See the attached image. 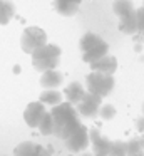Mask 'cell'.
<instances>
[{
  "label": "cell",
  "instance_id": "obj_1",
  "mask_svg": "<svg viewBox=\"0 0 144 156\" xmlns=\"http://www.w3.org/2000/svg\"><path fill=\"white\" fill-rule=\"evenodd\" d=\"M49 112L52 116V134L60 138L62 141H65L77 128L82 126L77 109L67 101L54 106Z\"/></svg>",
  "mask_w": 144,
  "mask_h": 156
},
{
  "label": "cell",
  "instance_id": "obj_2",
  "mask_svg": "<svg viewBox=\"0 0 144 156\" xmlns=\"http://www.w3.org/2000/svg\"><path fill=\"white\" fill-rule=\"evenodd\" d=\"M79 49H80V54H82V61L87 62V64L99 61L100 57L107 55V52H109L107 42L104 39H100L97 34H94V32H86L80 37Z\"/></svg>",
  "mask_w": 144,
  "mask_h": 156
},
{
  "label": "cell",
  "instance_id": "obj_3",
  "mask_svg": "<svg viewBox=\"0 0 144 156\" xmlns=\"http://www.w3.org/2000/svg\"><path fill=\"white\" fill-rule=\"evenodd\" d=\"M30 55H32V66L35 71L39 72L54 71L59 66L60 47L55 44H45L42 47H39L37 51H33Z\"/></svg>",
  "mask_w": 144,
  "mask_h": 156
},
{
  "label": "cell",
  "instance_id": "obj_4",
  "mask_svg": "<svg viewBox=\"0 0 144 156\" xmlns=\"http://www.w3.org/2000/svg\"><path fill=\"white\" fill-rule=\"evenodd\" d=\"M114 14L119 17V30L124 34H136L137 20H136V7L131 0H114L112 4Z\"/></svg>",
  "mask_w": 144,
  "mask_h": 156
},
{
  "label": "cell",
  "instance_id": "obj_5",
  "mask_svg": "<svg viewBox=\"0 0 144 156\" xmlns=\"http://www.w3.org/2000/svg\"><path fill=\"white\" fill-rule=\"evenodd\" d=\"M114 86H116V79L114 76L100 74V72H92L86 76V91L90 94H96L99 98H106L112 92Z\"/></svg>",
  "mask_w": 144,
  "mask_h": 156
},
{
  "label": "cell",
  "instance_id": "obj_6",
  "mask_svg": "<svg viewBox=\"0 0 144 156\" xmlns=\"http://www.w3.org/2000/svg\"><path fill=\"white\" fill-rule=\"evenodd\" d=\"M47 44V34L39 27H27L20 37V47L25 54H32L39 47Z\"/></svg>",
  "mask_w": 144,
  "mask_h": 156
},
{
  "label": "cell",
  "instance_id": "obj_7",
  "mask_svg": "<svg viewBox=\"0 0 144 156\" xmlns=\"http://www.w3.org/2000/svg\"><path fill=\"white\" fill-rule=\"evenodd\" d=\"M64 144H65V148L69 149V151H72V153H82L84 149L90 144L89 128H86L84 124L80 126V128H77L76 131L64 141Z\"/></svg>",
  "mask_w": 144,
  "mask_h": 156
},
{
  "label": "cell",
  "instance_id": "obj_8",
  "mask_svg": "<svg viewBox=\"0 0 144 156\" xmlns=\"http://www.w3.org/2000/svg\"><path fill=\"white\" fill-rule=\"evenodd\" d=\"M100 106H102V98L87 92L82 98V101L76 106V109H77V112H79V116L90 119V118H96V116L99 114Z\"/></svg>",
  "mask_w": 144,
  "mask_h": 156
},
{
  "label": "cell",
  "instance_id": "obj_9",
  "mask_svg": "<svg viewBox=\"0 0 144 156\" xmlns=\"http://www.w3.org/2000/svg\"><path fill=\"white\" fill-rule=\"evenodd\" d=\"M89 141L92 143V153L94 156H109L111 149V139L104 136L97 128L89 129Z\"/></svg>",
  "mask_w": 144,
  "mask_h": 156
},
{
  "label": "cell",
  "instance_id": "obj_10",
  "mask_svg": "<svg viewBox=\"0 0 144 156\" xmlns=\"http://www.w3.org/2000/svg\"><path fill=\"white\" fill-rule=\"evenodd\" d=\"M45 104H42L40 101H33L23 111V121L27 122V126L30 128H39L42 118L45 116Z\"/></svg>",
  "mask_w": 144,
  "mask_h": 156
},
{
  "label": "cell",
  "instance_id": "obj_11",
  "mask_svg": "<svg viewBox=\"0 0 144 156\" xmlns=\"http://www.w3.org/2000/svg\"><path fill=\"white\" fill-rule=\"evenodd\" d=\"M13 156H52L49 149L33 141H23L13 148Z\"/></svg>",
  "mask_w": 144,
  "mask_h": 156
},
{
  "label": "cell",
  "instance_id": "obj_12",
  "mask_svg": "<svg viewBox=\"0 0 144 156\" xmlns=\"http://www.w3.org/2000/svg\"><path fill=\"white\" fill-rule=\"evenodd\" d=\"M90 66V71L92 72H100V74H107V76H112L114 72H116L117 69V61L114 55H104V57H100L99 61L92 62Z\"/></svg>",
  "mask_w": 144,
  "mask_h": 156
},
{
  "label": "cell",
  "instance_id": "obj_13",
  "mask_svg": "<svg viewBox=\"0 0 144 156\" xmlns=\"http://www.w3.org/2000/svg\"><path fill=\"white\" fill-rule=\"evenodd\" d=\"M87 94V91L84 89V86L80 84L79 81H72L70 84L65 86V89H64V96H65V101L70 102L72 106H77L80 101H82V98Z\"/></svg>",
  "mask_w": 144,
  "mask_h": 156
},
{
  "label": "cell",
  "instance_id": "obj_14",
  "mask_svg": "<svg viewBox=\"0 0 144 156\" xmlns=\"http://www.w3.org/2000/svg\"><path fill=\"white\" fill-rule=\"evenodd\" d=\"M80 2L82 0H54L52 7L57 14L64 15V17H72L79 12Z\"/></svg>",
  "mask_w": 144,
  "mask_h": 156
},
{
  "label": "cell",
  "instance_id": "obj_15",
  "mask_svg": "<svg viewBox=\"0 0 144 156\" xmlns=\"http://www.w3.org/2000/svg\"><path fill=\"white\" fill-rule=\"evenodd\" d=\"M64 82V74L59 71H47V72H42L40 76V86L44 89H57L59 86H62Z\"/></svg>",
  "mask_w": 144,
  "mask_h": 156
},
{
  "label": "cell",
  "instance_id": "obj_16",
  "mask_svg": "<svg viewBox=\"0 0 144 156\" xmlns=\"http://www.w3.org/2000/svg\"><path fill=\"white\" fill-rule=\"evenodd\" d=\"M62 98L64 94L62 92H59L57 89H45V91H42V94H40L39 101L42 102V104H49V106H57L62 102Z\"/></svg>",
  "mask_w": 144,
  "mask_h": 156
},
{
  "label": "cell",
  "instance_id": "obj_17",
  "mask_svg": "<svg viewBox=\"0 0 144 156\" xmlns=\"http://www.w3.org/2000/svg\"><path fill=\"white\" fill-rule=\"evenodd\" d=\"M15 15V5L10 0H0V25H7Z\"/></svg>",
  "mask_w": 144,
  "mask_h": 156
},
{
  "label": "cell",
  "instance_id": "obj_18",
  "mask_svg": "<svg viewBox=\"0 0 144 156\" xmlns=\"http://www.w3.org/2000/svg\"><path fill=\"white\" fill-rule=\"evenodd\" d=\"M109 156H127V141L117 139V141L111 143Z\"/></svg>",
  "mask_w": 144,
  "mask_h": 156
},
{
  "label": "cell",
  "instance_id": "obj_19",
  "mask_svg": "<svg viewBox=\"0 0 144 156\" xmlns=\"http://www.w3.org/2000/svg\"><path fill=\"white\" fill-rule=\"evenodd\" d=\"M141 151H144V136L132 138L131 141H127V154H136Z\"/></svg>",
  "mask_w": 144,
  "mask_h": 156
},
{
  "label": "cell",
  "instance_id": "obj_20",
  "mask_svg": "<svg viewBox=\"0 0 144 156\" xmlns=\"http://www.w3.org/2000/svg\"><path fill=\"white\" fill-rule=\"evenodd\" d=\"M39 131H40V134H44V136H50V134H52V116H50L49 111L45 112V116H44L42 121H40Z\"/></svg>",
  "mask_w": 144,
  "mask_h": 156
},
{
  "label": "cell",
  "instance_id": "obj_21",
  "mask_svg": "<svg viewBox=\"0 0 144 156\" xmlns=\"http://www.w3.org/2000/svg\"><path fill=\"white\" fill-rule=\"evenodd\" d=\"M116 112L117 111H116V108H114L112 104H102L97 116H100V119H104V121H111V119L116 116Z\"/></svg>",
  "mask_w": 144,
  "mask_h": 156
},
{
  "label": "cell",
  "instance_id": "obj_22",
  "mask_svg": "<svg viewBox=\"0 0 144 156\" xmlns=\"http://www.w3.org/2000/svg\"><path fill=\"white\" fill-rule=\"evenodd\" d=\"M136 20H137V30L144 32V7L136 9Z\"/></svg>",
  "mask_w": 144,
  "mask_h": 156
},
{
  "label": "cell",
  "instance_id": "obj_23",
  "mask_svg": "<svg viewBox=\"0 0 144 156\" xmlns=\"http://www.w3.org/2000/svg\"><path fill=\"white\" fill-rule=\"evenodd\" d=\"M136 126H137V129H139L141 133H144V116H141V118H137V121H136Z\"/></svg>",
  "mask_w": 144,
  "mask_h": 156
},
{
  "label": "cell",
  "instance_id": "obj_24",
  "mask_svg": "<svg viewBox=\"0 0 144 156\" xmlns=\"http://www.w3.org/2000/svg\"><path fill=\"white\" fill-rule=\"evenodd\" d=\"M127 156H144V151H141V153H136V154H127Z\"/></svg>",
  "mask_w": 144,
  "mask_h": 156
},
{
  "label": "cell",
  "instance_id": "obj_25",
  "mask_svg": "<svg viewBox=\"0 0 144 156\" xmlns=\"http://www.w3.org/2000/svg\"><path fill=\"white\" fill-rule=\"evenodd\" d=\"M80 156H94V154H90V153H82Z\"/></svg>",
  "mask_w": 144,
  "mask_h": 156
},
{
  "label": "cell",
  "instance_id": "obj_26",
  "mask_svg": "<svg viewBox=\"0 0 144 156\" xmlns=\"http://www.w3.org/2000/svg\"><path fill=\"white\" fill-rule=\"evenodd\" d=\"M142 116H144V102H142Z\"/></svg>",
  "mask_w": 144,
  "mask_h": 156
},
{
  "label": "cell",
  "instance_id": "obj_27",
  "mask_svg": "<svg viewBox=\"0 0 144 156\" xmlns=\"http://www.w3.org/2000/svg\"><path fill=\"white\" fill-rule=\"evenodd\" d=\"M142 7H144V2H142Z\"/></svg>",
  "mask_w": 144,
  "mask_h": 156
}]
</instances>
